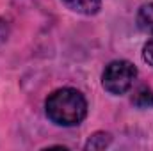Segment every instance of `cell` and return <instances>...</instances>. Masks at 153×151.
Instances as JSON below:
<instances>
[{
  "label": "cell",
  "instance_id": "1",
  "mask_svg": "<svg viewBox=\"0 0 153 151\" xmlns=\"http://www.w3.org/2000/svg\"><path fill=\"white\" fill-rule=\"evenodd\" d=\"M45 110L52 123L61 126H75L87 115V101L80 91L73 87H62L46 98Z\"/></svg>",
  "mask_w": 153,
  "mask_h": 151
},
{
  "label": "cell",
  "instance_id": "2",
  "mask_svg": "<svg viewBox=\"0 0 153 151\" xmlns=\"http://www.w3.org/2000/svg\"><path fill=\"white\" fill-rule=\"evenodd\" d=\"M135 76H137V68L132 62L112 61L102 75V84L103 89L111 94H125L132 87Z\"/></svg>",
  "mask_w": 153,
  "mask_h": 151
},
{
  "label": "cell",
  "instance_id": "3",
  "mask_svg": "<svg viewBox=\"0 0 153 151\" xmlns=\"http://www.w3.org/2000/svg\"><path fill=\"white\" fill-rule=\"evenodd\" d=\"M71 11L80 13V14H85V16H91V14H96L102 7V0H62Z\"/></svg>",
  "mask_w": 153,
  "mask_h": 151
},
{
  "label": "cell",
  "instance_id": "4",
  "mask_svg": "<svg viewBox=\"0 0 153 151\" xmlns=\"http://www.w3.org/2000/svg\"><path fill=\"white\" fill-rule=\"evenodd\" d=\"M137 23H139V27H141L144 32H150V34H153V2H150V4H144V5L139 9V14H137Z\"/></svg>",
  "mask_w": 153,
  "mask_h": 151
},
{
  "label": "cell",
  "instance_id": "5",
  "mask_svg": "<svg viewBox=\"0 0 153 151\" xmlns=\"http://www.w3.org/2000/svg\"><path fill=\"white\" fill-rule=\"evenodd\" d=\"M111 135L105 133V132H98L94 133L93 137H89L87 144H85V150H105L109 144H111Z\"/></svg>",
  "mask_w": 153,
  "mask_h": 151
},
{
  "label": "cell",
  "instance_id": "6",
  "mask_svg": "<svg viewBox=\"0 0 153 151\" xmlns=\"http://www.w3.org/2000/svg\"><path fill=\"white\" fill-rule=\"evenodd\" d=\"M134 103H135L137 107H141V109L153 107V93L150 89H146V87L139 89L137 94H135V98H134Z\"/></svg>",
  "mask_w": 153,
  "mask_h": 151
},
{
  "label": "cell",
  "instance_id": "7",
  "mask_svg": "<svg viewBox=\"0 0 153 151\" xmlns=\"http://www.w3.org/2000/svg\"><path fill=\"white\" fill-rule=\"evenodd\" d=\"M143 59H144V62H148L150 66H153V38L143 48Z\"/></svg>",
  "mask_w": 153,
  "mask_h": 151
}]
</instances>
